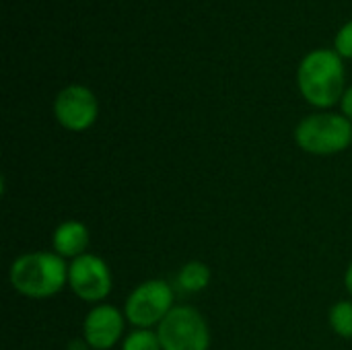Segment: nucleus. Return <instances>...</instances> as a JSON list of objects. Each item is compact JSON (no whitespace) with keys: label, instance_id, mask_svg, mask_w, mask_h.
I'll list each match as a JSON object with an SVG mask.
<instances>
[{"label":"nucleus","instance_id":"nucleus-1","mask_svg":"<svg viewBox=\"0 0 352 350\" xmlns=\"http://www.w3.org/2000/svg\"><path fill=\"white\" fill-rule=\"evenodd\" d=\"M8 278L23 297L50 299L68 285V266L56 252H29L12 262Z\"/></svg>","mask_w":352,"mask_h":350},{"label":"nucleus","instance_id":"nucleus-2","mask_svg":"<svg viewBox=\"0 0 352 350\" xmlns=\"http://www.w3.org/2000/svg\"><path fill=\"white\" fill-rule=\"evenodd\" d=\"M301 95L316 107H332L344 95V62L334 50L309 52L297 70Z\"/></svg>","mask_w":352,"mask_h":350},{"label":"nucleus","instance_id":"nucleus-3","mask_svg":"<svg viewBox=\"0 0 352 350\" xmlns=\"http://www.w3.org/2000/svg\"><path fill=\"white\" fill-rule=\"evenodd\" d=\"M295 140L309 155H336L352 142V122L342 113H311L295 128Z\"/></svg>","mask_w":352,"mask_h":350},{"label":"nucleus","instance_id":"nucleus-4","mask_svg":"<svg viewBox=\"0 0 352 350\" xmlns=\"http://www.w3.org/2000/svg\"><path fill=\"white\" fill-rule=\"evenodd\" d=\"M163 350H208L210 328L204 316L190 305H177L157 326Z\"/></svg>","mask_w":352,"mask_h":350},{"label":"nucleus","instance_id":"nucleus-5","mask_svg":"<svg viewBox=\"0 0 352 350\" xmlns=\"http://www.w3.org/2000/svg\"><path fill=\"white\" fill-rule=\"evenodd\" d=\"M173 289L161 281V278H151L140 283L126 299L124 305V316L126 322L132 324L134 328H153L159 326L169 311L173 309Z\"/></svg>","mask_w":352,"mask_h":350},{"label":"nucleus","instance_id":"nucleus-6","mask_svg":"<svg viewBox=\"0 0 352 350\" xmlns=\"http://www.w3.org/2000/svg\"><path fill=\"white\" fill-rule=\"evenodd\" d=\"M68 287L78 299L99 305L111 293L113 276L103 258L85 254L68 264Z\"/></svg>","mask_w":352,"mask_h":350},{"label":"nucleus","instance_id":"nucleus-7","mask_svg":"<svg viewBox=\"0 0 352 350\" xmlns=\"http://www.w3.org/2000/svg\"><path fill=\"white\" fill-rule=\"evenodd\" d=\"M54 113L60 126L70 132L89 130L99 116V101L89 87L68 85L64 87L54 101Z\"/></svg>","mask_w":352,"mask_h":350},{"label":"nucleus","instance_id":"nucleus-8","mask_svg":"<svg viewBox=\"0 0 352 350\" xmlns=\"http://www.w3.org/2000/svg\"><path fill=\"white\" fill-rule=\"evenodd\" d=\"M124 324L126 316L118 307L107 303L95 305L82 322L85 344L93 350L113 349L124 334Z\"/></svg>","mask_w":352,"mask_h":350},{"label":"nucleus","instance_id":"nucleus-9","mask_svg":"<svg viewBox=\"0 0 352 350\" xmlns=\"http://www.w3.org/2000/svg\"><path fill=\"white\" fill-rule=\"evenodd\" d=\"M54 252L60 258L76 260L87 254L89 248V229L80 221H64L56 227L52 237Z\"/></svg>","mask_w":352,"mask_h":350},{"label":"nucleus","instance_id":"nucleus-10","mask_svg":"<svg viewBox=\"0 0 352 350\" xmlns=\"http://www.w3.org/2000/svg\"><path fill=\"white\" fill-rule=\"evenodd\" d=\"M210 278H212L210 268L204 262H198V260L188 262L179 270V274H177V283H179V287L186 293H200V291H204L210 285Z\"/></svg>","mask_w":352,"mask_h":350},{"label":"nucleus","instance_id":"nucleus-11","mask_svg":"<svg viewBox=\"0 0 352 350\" xmlns=\"http://www.w3.org/2000/svg\"><path fill=\"white\" fill-rule=\"evenodd\" d=\"M328 320L340 338H352V301H338L330 309Z\"/></svg>","mask_w":352,"mask_h":350},{"label":"nucleus","instance_id":"nucleus-12","mask_svg":"<svg viewBox=\"0 0 352 350\" xmlns=\"http://www.w3.org/2000/svg\"><path fill=\"white\" fill-rule=\"evenodd\" d=\"M122 350H163L161 340L157 330H148V328H134L126 338Z\"/></svg>","mask_w":352,"mask_h":350},{"label":"nucleus","instance_id":"nucleus-13","mask_svg":"<svg viewBox=\"0 0 352 350\" xmlns=\"http://www.w3.org/2000/svg\"><path fill=\"white\" fill-rule=\"evenodd\" d=\"M336 52L342 58H352V21L340 27V31L336 33Z\"/></svg>","mask_w":352,"mask_h":350},{"label":"nucleus","instance_id":"nucleus-14","mask_svg":"<svg viewBox=\"0 0 352 350\" xmlns=\"http://www.w3.org/2000/svg\"><path fill=\"white\" fill-rule=\"evenodd\" d=\"M340 107H342V116L349 118L352 122V87H349V89L344 91V95H342V99H340Z\"/></svg>","mask_w":352,"mask_h":350},{"label":"nucleus","instance_id":"nucleus-15","mask_svg":"<svg viewBox=\"0 0 352 350\" xmlns=\"http://www.w3.org/2000/svg\"><path fill=\"white\" fill-rule=\"evenodd\" d=\"M344 287H346L349 295L352 297V262H351V266L346 268V274H344Z\"/></svg>","mask_w":352,"mask_h":350}]
</instances>
